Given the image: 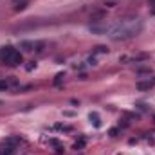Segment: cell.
<instances>
[{
	"label": "cell",
	"instance_id": "9",
	"mask_svg": "<svg viewBox=\"0 0 155 155\" xmlns=\"http://www.w3.org/2000/svg\"><path fill=\"white\" fill-rule=\"evenodd\" d=\"M148 5H150V11L155 15V0H148Z\"/></svg>",
	"mask_w": 155,
	"mask_h": 155
},
{
	"label": "cell",
	"instance_id": "5",
	"mask_svg": "<svg viewBox=\"0 0 155 155\" xmlns=\"http://www.w3.org/2000/svg\"><path fill=\"white\" fill-rule=\"evenodd\" d=\"M90 123H92L96 128H99V126H101V119H99V116H97L96 112H92V114H90Z\"/></svg>",
	"mask_w": 155,
	"mask_h": 155
},
{
	"label": "cell",
	"instance_id": "2",
	"mask_svg": "<svg viewBox=\"0 0 155 155\" xmlns=\"http://www.w3.org/2000/svg\"><path fill=\"white\" fill-rule=\"evenodd\" d=\"M0 61L7 67H18L22 63V54L11 45H5L0 49Z\"/></svg>",
	"mask_w": 155,
	"mask_h": 155
},
{
	"label": "cell",
	"instance_id": "7",
	"mask_svg": "<svg viewBox=\"0 0 155 155\" xmlns=\"http://www.w3.org/2000/svg\"><path fill=\"white\" fill-rule=\"evenodd\" d=\"M2 155H15V146H5V150L2 152Z\"/></svg>",
	"mask_w": 155,
	"mask_h": 155
},
{
	"label": "cell",
	"instance_id": "6",
	"mask_svg": "<svg viewBox=\"0 0 155 155\" xmlns=\"http://www.w3.org/2000/svg\"><path fill=\"white\" fill-rule=\"evenodd\" d=\"M22 47L25 51H35V47H38V43H35V41H22Z\"/></svg>",
	"mask_w": 155,
	"mask_h": 155
},
{
	"label": "cell",
	"instance_id": "4",
	"mask_svg": "<svg viewBox=\"0 0 155 155\" xmlns=\"http://www.w3.org/2000/svg\"><path fill=\"white\" fill-rule=\"evenodd\" d=\"M152 87H155V78L153 79H146V81H137V88L139 90H150Z\"/></svg>",
	"mask_w": 155,
	"mask_h": 155
},
{
	"label": "cell",
	"instance_id": "8",
	"mask_svg": "<svg viewBox=\"0 0 155 155\" xmlns=\"http://www.w3.org/2000/svg\"><path fill=\"white\" fill-rule=\"evenodd\" d=\"M63 78H65V74H63V72H60V74H58V76H56V81H54V83H56V85H60V83H61V79H63Z\"/></svg>",
	"mask_w": 155,
	"mask_h": 155
},
{
	"label": "cell",
	"instance_id": "1",
	"mask_svg": "<svg viewBox=\"0 0 155 155\" xmlns=\"http://www.w3.org/2000/svg\"><path fill=\"white\" fill-rule=\"evenodd\" d=\"M90 31L112 40H130L143 31V20L137 16L121 20H99L97 24H90Z\"/></svg>",
	"mask_w": 155,
	"mask_h": 155
},
{
	"label": "cell",
	"instance_id": "10",
	"mask_svg": "<svg viewBox=\"0 0 155 155\" xmlns=\"http://www.w3.org/2000/svg\"><path fill=\"white\" fill-rule=\"evenodd\" d=\"M83 144H85V139H81V141H79V143H76V144H74V148H81V146H83Z\"/></svg>",
	"mask_w": 155,
	"mask_h": 155
},
{
	"label": "cell",
	"instance_id": "3",
	"mask_svg": "<svg viewBox=\"0 0 155 155\" xmlns=\"http://www.w3.org/2000/svg\"><path fill=\"white\" fill-rule=\"evenodd\" d=\"M18 79L16 78H13V76H9V78H5V79H2L0 81V88L2 90H15V88H18Z\"/></svg>",
	"mask_w": 155,
	"mask_h": 155
}]
</instances>
